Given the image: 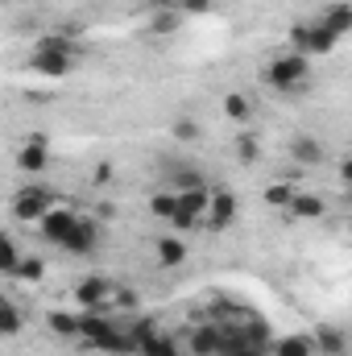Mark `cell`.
Listing matches in <instances>:
<instances>
[{"instance_id": "32", "label": "cell", "mask_w": 352, "mask_h": 356, "mask_svg": "<svg viewBox=\"0 0 352 356\" xmlns=\"http://www.w3.org/2000/svg\"><path fill=\"white\" fill-rule=\"evenodd\" d=\"M195 356H199V353H195Z\"/></svg>"}, {"instance_id": "30", "label": "cell", "mask_w": 352, "mask_h": 356, "mask_svg": "<svg viewBox=\"0 0 352 356\" xmlns=\"http://www.w3.org/2000/svg\"><path fill=\"white\" fill-rule=\"evenodd\" d=\"M95 182H112V170L108 166H95Z\"/></svg>"}, {"instance_id": "13", "label": "cell", "mask_w": 352, "mask_h": 356, "mask_svg": "<svg viewBox=\"0 0 352 356\" xmlns=\"http://www.w3.org/2000/svg\"><path fill=\"white\" fill-rule=\"evenodd\" d=\"M95 245H99L95 224H91V220H79V228L71 232V241H67L63 249H67V253H75V257H83V253H91V249H95Z\"/></svg>"}, {"instance_id": "8", "label": "cell", "mask_w": 352, "mask_h": 356, "mask_svg": "<svg viewBox=\"0 0 352 356\" xmlns=\"http://www.w3.org/2000/svg\"><path fill=\"white\" fill-rule=\"evenodd\" d=\"M46 162H50V145H46V137H29V141L17 149V166H21L25 175L46 170Z\"/></svg>"}, {"instance_id": "25", "label": "cell", "mask_w": 352, "mask_h": 356, "mask_svg": "<svg viewBox=\"0 0 352 356\" xmlns=\"http://www.w3.org/2000/svg\"><path fill=\"white\" fill-rule=\"evenodd\" d=\"M170 133H175L178 141H199V137H203V129H199L195 120H175V129H170Z\"/></svg>"}, {"instance_id": "31", "label": "cell", "mask_w": 352, "mask_h": 356, "mask_svg": "<svg viewBox=\"0 0 352 356\" xmlns=\"http://www.w3.org/2000/svg\"><path fill=\"white\" fill-rule=\"evenodd\" d=\"M340 178H344V182H349V186H352V158H349V162H344V166H340Z\"/></svg>"}, {"instance_id": "24", "label": "cell", "mask_w": 352, "mask_h": 356, "mask_svg": "<svg viewBox=\"0 0 352 356\" xmlns=\"http://www.w3.org/2000/svg\"><path fill=\"white\" fill-rule=\"evenodd\" d=\"M42 273H46V266H42L38 257H25V261L17 266V273H13V277H21V282H42Z\"/></svg>"}, {"instance_id": "27", "label": "cell", "mask_w": 352, "mask_h": 356, "mask_svg": "<svg viewBox=\"0 0 352 356\" xmlns=\"http://www.w3.org/2000/svg\"><path fill=\"white\" fill-rule=\"evenodd\" d=\"M237 158L241 162H257V137H237Z\"/></svg>"}, {"instance_id": "29", "label": "cell", "mask_w": 352, "mask_h": 356, "mask_svg": "<svg viewBox=\"0 0 352 356\" xmlns=\"http://www.w3.org/2000/svg\"><path fill=\"white\" fill-rule=\"evenodd\" d=\"M211 0H182V13H207Z\"/></svg>"}, {"instance_id": "20", "label": "cell", "mask_w": 352, "mask_h": 356, "mask_svg": "<svg viewBox=\"0 0 352 356\" xmlns=\"http://www.w3.org/2000/svg\"><path fill=\"white\" fill-rule=\"evenodd\" d=\"M0 332H4V340H13L21 332V307H13V302L0 307Z\"/></svg>"}, {"instance_id": "14", "label": "cell", "mask_w": 352, "mask_h": 356, "mask_svg": "<svg viewBox=\"0 0 352 356\" xmlns=\"http://www.w3.org/2000/svg\"><path fill=\"white\" fill-rule=\"evenodd\" d=\"M46 323H50V332H54V336H63V340H83V319H79V315L50 311V315H46Z\"/></svg>"}, {"instance_id": "21", "label": "cell", "mask_w": 352, "mask_h": 356, "mask_svg": "<svg viewBox=\"0 0 352 356\" xmlns=\"http://www.w3.org/2000/svg\"><path fill=\"white\" fill-rule=\"evenodd\" d=\"M224 116H228V120H249V116H253V104H249L245 95H228V99H224Z\"/></svg>"}, {"instance_id": "9", "label": "cell", "mask_w": 352, "mask_h": 356, "mask_svg": "<svg viewBox=\"0 0 352 356\" xmlns=\"http://www.w3.org/2000/svg\"><path fill=\"white\" fill-rule=\"evenodd\" d=\"M224 340H228L224 327H216V323H199L195 336H191V348H195L199 356H220L224 353Z\"/></svg>"}, {"instance_id": "7", "label": "cell", "mask_w": 352, "mask_h": 356, "mask_svg": "<svg viewBox=\"0 0 352 356\" xmlns=\"http://www.w3.org/2000/svg\"><path fill=\"white\" fill-rule=\"evenodd\" d=\"M79 220H83L79 211H67V207H54V211H50L46 220H38V228H42V236H46L50 245H58V249H63V245L71 241V232L79 228Z\"/></svg>"}, {"instance_id": "17", "label": "cell", "mask_w": 352, "mask_h": 356, "mask_svg": "<svg viewBox=\"0 0 352 356\" xmlns=\"http://www.w3.org/2000/svg\"><path fill=\"white\" fill-rule=\"evenodd\" d=\"M269 348H273V356H311V340L307 336H282Z\"/></svg>"}, {"instance_id": "11", "label": "cell", "mask_w": 352, "mask_h": 356, "mask_svg": "<svg viewBox=\"0 0 352 356\" xmlns=\"http://www.w3.org/2000/svg\"><path fill=\"white\" fill-rule=\"evenodd\" d=\"M319 21L336 33V38H344V33H352V4L349 0H336V4H328L323 13H319Z\"/></svg>"}, {"instance_id": "10", "label": "cell", "mask_w": 352, "mask_h": 356, "mask_svg": "<svg viewBox=\"0 0 352 356\" xmlns=\"http://www.w3.org/2000/svg\"><path fill=\"white\" fill-rule=\"evenodd\" d=\"M237 195H228V191H220V195H211V207H207V224L211 228H228L232 220H237Z\"/></svg>"}, {"instance_id": "4", "label": "cell", "mask_w": 352, "mask_h": 356, "mask_svg": "<svg viewBox=\"0 0 352 356\" xmlns=\"http://www.w3.org/2000/svg\"><path fill=\"white\" fill-rule=\"evenodd\" d=\"M112 298H116V282L104 273H91L75 286V302L83 311H112Z\"/></svg>"}, {"instance_id": "26", "label": "cell", "mask_w": 352, "mask_h": 356, "mask_svg": "<svg viewBox=\"0 0 352 356\" xmlns=\"http://www.w3.org/2000/svg\"><path fill=\"white\" fill-rule=\"evenodd\" d=\"M319 340H323L328 353H344V332H336V327H319Z\"/></svg>"}, {"instance_id": "28", "label": "cell", "mask_w": 352, "mask_h": 356, "mask_svg": "<svg viewBox=\"0 0 352 356\" xmlns=\"http://www.w3.org/2000/svg\"><path fill=\"white\" fill-rule=\"evenodd\" d=\"M265 199H269L273 207H290V199H294V186H269V191H265Z\"/></svg>"}, {"instance_id": "6", "label": "cell", "mask_w": 352, "mask_h": 356, "mask_svg": "<svg viewBox=\"0 0 352 356\" xmlns=\"http://www.w3.org/2000/svg\"><path fill=\"white\" fill-rule=\"evenodd\" d=\"M50 211H54V203L42 186H25V191L13 195V216L17 220H46Z\"/></svg>"}, {"instance_id": "2", "label": "cell", "mask_w": 352, "mask_h": 356, "mask_svg": "<svg viewBox=\"0 0 352 356\" xmlns=\"http://www.w3.org/2000/svg\"><path fill=\"white\" fill-rule=\"evenodd\" d=\"M265 83L278 91H294L307 83V54H298V50H290V54H282V58H273L269 67L262 71Z\"/></svg>"}, {"instance_id": "18", "label": "cell", "mask_w": 352, "mask_h": 356, "mask_svg": "<svg viewBox=\"0 0 352 356\" xmlns=\"http://www.w3.org/2000/svg\"><path fill=\"white\" fill-rule=\"evenodd\" d=\"M137 348H141L145 356H178V344L170 340V336H158V332H154L150 340H141Z\"/></svg>"}, {"instance_id": "22", "label": "cell", "mask_w": 352, "mask_h": 356, "mask_svg": "<svg viewBox=\"0 0 352 356\" xmlns=\"http://www.w3.org/2000/svg\"><path fill=\"white\" fill-rule=\"evenodd\" d=\"M150 211H154L158 220H175V211H178V195H154V199H150Z\"/></svg>"}, {"instance_id": "5", "label": "cell", "mask_w": 352, "mask_h": 356, "mask_svg": "<svg viewBox=\"0 0 352 356\" xmlns=\"http://www.w3.org/2000/svg\"><path fill=\"white\" fill-rule=\"evenodd\" d=\"M207 207H211V195L203 186H186V191H178V211L170 224L175 228H191V224L207 220Z\"/></svg>"}, {"instance_id": "23", "label": "cell", "mask_w": 352, "mask_h": 356, "mask_svg": "<svg viewBox=\"0 0 352 356\" xmlns=\"http://www.w3.org/2000/svg\"><path fill=\"white\" fill-rule=\"evenodd\" d=\"M178 25H182V13H178V8H170V13H158V17L150 21V29H154V33H175Z\"/></svg>"}, {"instance_id": "12", "label": "cell", "mask_w": 352, "mask_h": 356, "mask_svg": "<svg viewBox=\"0 0 352 356\" xmlns=\"http://www.w3.org/2000/svg\"><path fill=\"white\" fill-rule=\"evenodd\" d=\"M290 158H294L298 166H319V162H323V145H319L315 137L298 133V137L290 141Z\"/></svg>"}, {"instance_id": "15", "label": "cell", "mask_w": 352, "mask_h": 356, "mask_svg": "<svg viewBox=\"0 0 352 356\" xmlns=\"http://www.w3.org/2000/svg\"><path fill=\"white\" fill-rule=\"evenodd\" d=\"M286 211H294V216H303V220H319V216H323V199H319V195H307V191H294V199H290Z\"/></svg>"}, {"instance_id": "3", "label": "cell", "mask_w": 352, "mask_h": 356, "mask_svg": "<svg viewBox=\"0 0 352 356\" xmlns=\"http://www.w3.org/2000/svg\"><path fill=\"white\" fill-rule=\"evenodd\" d=\"M336 42H340V38H336L319 17H315V21H298V25L290 29V46H294L298 54H328Z\"/></svg>"}, {"instance_id": "1", "label": "cell", "mask_w": 352, "mask_h": 356, "mask_svg": "<svg viewBox=\"0 0 352 356\" xmlns=\"http://www.w3.org/2000/svg\"><path fill=\"white\" fill-rule=\"evenodd\" d=\"M29 67L38 75H50V79H63L75 71V46L67 38H38L33 42V54H29Z\"/></svg>"}, {"instance_id": "16", "label": "cell", "mask_w": 352, "mask_h": 356, "mask_svg": "<svg viewBox=\"0 0 352 356\" xmlns=\"http://www.w3.org/2000/svg\"><path fill=\"white\" fill-rule=\"evenodd\" d=\"M186 261V245L178 241V236H162L158 241V266H166V269H175Z\"/></svg>"}, {"instance_id": "19", "label": "cell", "mask_w": 352, "mask_h": 356, "mask_svg": "<svg viewBox=\"0 0 352 356\" xmlns=\"http://www.w3.org/2000/svg\"><path fill=\"white\" fill-rule=\"evenodd\" d=\"M21 261H25V257L17 253V241H13V236H0V269H4L8 277H13V273H17V266H21Z\"/></svg>"}]
</instances>
